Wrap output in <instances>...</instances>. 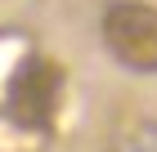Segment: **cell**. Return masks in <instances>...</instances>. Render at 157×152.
Returning a JSON list of instances; mask_svg holds the SVG:
<instances>
[{
  "label": "cell",
  "instance_id": "cell-1",
  "mask_svg": "<svg viewBox=\"0 0 157 152\" xmlns=\"http://www.w3.org/2000/svg\"><path fill=\"white\" fill-rule=\"evenodd\" d=\"M99 36L126 72L157 76V5H148V0H108L103 18H99Z\"/></svg>",
  "mask_w": 157,
  "mask_h": 152
},
{
  "label": "cell",
  "instance_id": "cell-2",
  "mask_svg": "<svg viewBox=\"0 0 157 152\" xmlns=\"http://www.w3.org/2000/svg\"><path fill=\"white\" fill-rule=\"evenodd\" d=\"M63 85H67V72L54 58H27V63H18L13 76H9L5 112L13 117V125H23V130H45L59 117Z\"/></svg>",
  "mask_w": 157,
  "mask_h": 152
}]
</instances>
